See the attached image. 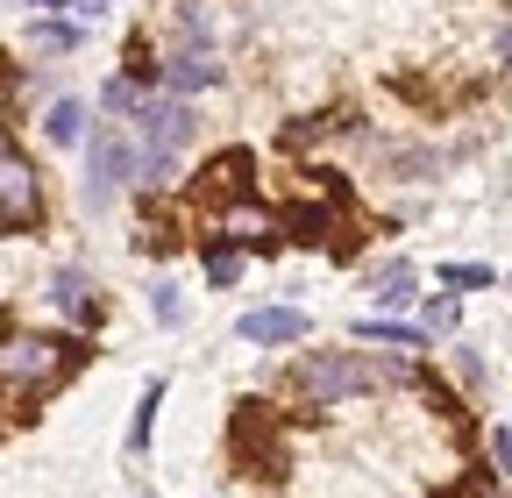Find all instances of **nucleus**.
Returning <instances> with one entry per match:
<instances>
[{"instance_id":"dca6fc26","label":"nucleus","mask_w":512,"mask_h":498,"mask_svg":"<svg viewBox=\"0 0 512 498\" xmlns=\"http://www.w3.org/2000/svg\"><path fill=\"white\" fill-rule=\"evenodd\" d=\"M235 271H242V249L228 242V249H207V285H235Z\"/></svg>"},{"instance_id":"6e6552de","label":"nucleus","mask_w":512,"mask_h":498,"mask_svg":"<svg viewBox=\"0 0 512 498\" xmlns=\"http://www.w3.org/2000/svg\"><path fill=\"white\" fill-rule=\"evenodd\" d=\"M214 79H221V65H214V57H207L200 43H192V50H178L171 65H164V86H171L178 100H185V93H200V86H214Z\"/></svg>"},{"instance_id":"4468645a","label":"nucleus","mask_w":512,"mask_h":498,"mask_svg":"<svg viewBox=\"0 0 512 498\" xmlns=\"http://www.w3.org/2000/svg\"><path fill=\"white\" fill-rule=\"evenodd\" d=\"M157 399H164V378H150V385H143V406H136V427H128V449H136V456L150 449V427H157Z\"/></svg>"},{"instance_id":"423d86ee","label":"nucleus","mask_w":512,"mask_h":498,"mask_svg":"<svg viewBox=\"0 0 512 498\" xmlns=\"http://www.w3.org/2000/svg\"><path fill=\"white\" fill-rule=\"evenodd\" d=\"M235 335L242 342H299L306 335V314H299V306H256V314H242Z\"/></svg>"},{"instance_id":"aec40b11","label":"nucleus","mask_w":512,"mask_h":498,"mask_svg":"<svg viewBox=\"0 0 512 498\" xmlns=\"http://www.w3.org/2000/svg\"><path fill=\"white\" fill-rule=\"evenodd\" d=\"M463 498H498V491H491V484H470V491H463Z\"/></svg>"},{"instance_id":"7ed1b4c3","label":"nucleus","mask_w":512,"mask_h":498,"mask_svg":"<svg viewBox=\"0 0 512 498\" xmlns=\"http://www.w3.org/2000/svg\"><path fill=\"white\" fill-rule=\"evenodd\" d=\"M136 143H143V178L164 185L171 178V157L192 143V107L185 100H143L136 107Z\"/></svg>"},{"instance_id":"f8f14e48","label":"nucleus","mask_w":512,"mask_h":498,"mask_svg":"<svg viewBox=\"0 0 512 498\" xmlns=\"http://www.w3.org/2000/svg\"><path fill=\"white\" fill-rule=\"evenodd\" d=\"M43 136H50V143H79V136H86V107H79V100H57L50 121H43Z\"/></svg>"},{"instance_id":"9d476101","label":"nucleus","mask_w":512,"mask_h":498,"mask_svg":"<svg viewBox=\"0 0 512 498\" xmlns=\"http://www.w3.org/2000/svg\"><path fill=\"white\" fill-rule=\"evenodd\" d=\"M249 171H256V164H249V150H228V157H214V164H207V185H214L221 200H235L242 185H249Z\"/></svg>"},{"instance_id":"f257e3e1","label":"nucleus","mask_w":512,"mask_h":498,"mask_svg":"<svg viewBox=\"0 0 512 498\" xmlns=\"http://www.w3.org/2000/svg\"><path fill=\"white\" fill-rule=\"evenodd\" d=\"M72 363H79V342H64V335H29V328H8L0 321V392H8L15 406L50 392L72 378Z\"/></svg>"},{"instance_id":"2eb2a0df","label":"nucleus","mask_w":512,"mask_h":498,"mask_svg":"<svg viewBox=\"0 0 512 498\" xmlns=\"http://www.w3.org/2000/svg\"><path fill=\"white\" fill-rule=\"evenodd\" d=\"M441 285H456V292H484V285H491V264H441Z\"/></svg>"},{"instance_id":"1a4fd4ad","label":"nucleus","mask_w":512,"mask_h":498,"mask_svg":"<svg viewBox=\"0 0 512 498\" xmlns=\"http://www.w3.org/2000/svg\"><path fill=\"white\" fill-rule=\"evenodd\" d=\"M50 306H57V314H72V321H93V278L86 271H57L50 278Z\"/></svg>"},{"instance_id":"f3484780","label":"nucleus","mask_w":512,"mask_h":498,"mask_svg":"<svg viewBox=\"0 0 512 498\" xmlns=\"http://www.w3.org/2000/svg\"><path fill=\"white\" fill-rule=\"evenodd\" d=\"M79 29H64V22H36V50H72Z\"/></svg>"},{"instance_id":"39448f33","label":"nucleus","mask_w":512,"mask_h":498,"mask_svg":"<svg viewBox=\"0 0 512 498\" xmlns=\"http://www.w3.org/2000/svg\"><path fill=\"white\" fill-rule=\"evenodd\" d=\"M43 214V185L22 157H0V228H29Z\"/></svg>"},{"instance_id":"5701e85b","label":"nucleus","mask_w":512,"mask_h":498,"mask_svg":"<svg viewBox=\"0 0 512 498\" xmlns=\"http://www.w3.org/2000/svg\"><path fill=\"white\" fill-rule=\"evenodd\" d=\"M29 8H64V0H29Z\"/></svg>"},{"instance_id":"0eeeda50","label":"nucleus","mask_w":512,"mask_h":498,"mask_svg":"<svg viewBox=\"0 0 512 498\" xmlns=\"http://www.w3.org/2000/svg\"><path fill=\"white\" fill-rule=\"evenodd\" d=\"M221 235H228L235 249H271V242H278V221L256 214V207H242V200H228V207H221Z\"/></svg>"},{"instance_id":"ddd939ff","label":"nucleus","mask_w":512,"mask_h":498,"mask_svg":"<svg viewBox=\"0 0 512 498\" xmlns=\"http://www.w3.org/2000/svg\"><path fill=\"white\" fill-rule=\"evenodd\" d=\"M356 335H363V342H384V349H420V342H427L420 328H399V321H377V314H370V321H356Z\"/></svg>"},{"instance_id":"20e7f679","label":"nucleus","mask_w":512,"mask_h":498,"mask_svg":"<svg viewBox=\"0 0 512 498\" xmlns=\"http://www.w3.org/2000/svg\"><path fill=\"white\" fill-rule=\"evenodd\" d=\"M128 171H136V150H128L121 129H93V150H86V185H79V200L100 214L114 207V193L128 185Z\"/></svg>"},{"instance_id":"4be33fe9","label":"nucleus","mask_w":512,"mask_h":498,"mask_svg":"<svg viewBox=\"0 0 512 498\" xmlns=\"http://www.w3.org/2000/svg\"><path fill=\"white\" fill-rule=\"evenodd\" d=\"M498 50H505V57H512V29H505V36H498Z\"/></svg>"},{"instance_id":"412c9836","label":"nucleus","mask_w":512,"mask_h":498,"mask_svg":"<svg viewBox=\"0 0 512 498\" xmlns=\"http://www.w3.org/2000/svg\"><path fill=\"white\" fill-rule=\"evenodd\" d=\"M0 157H15V143H8V129H0Z\"/></svg>"},{"instance_id":"f03ea898","label":"nucleus","mask_w":512,"mask_h":498,"mask_svg":"<svg viewBox=\"0 0 512 498\" xmlns=\"http://www.w3.org/2000/svg\"><path fill=\"white\" fill-rule=\"evenodd\" d=\"M406 363H370V356H349V349H313L299 363V392L320 399V406H342L356 392H377V385H399Z\"/></svg>"},{"instance_id":"a211bd4d","label":"nucleus","mask_w":512,"mask_h":498,"mask_svg":"<svg viewBox=\"0 0 512 498\" xmlns=\"http://www.w3.org/2000/svg\"><path fill=\"white\" fill-rule=\"evenodd\" d=\"M427 328H434V335L456 328V299H448V292H441V299H427Z\"/></svg>"},{"instance_id":"9b49d317","label":"nucleus","mask_w":512,"mask_h":498,"mask_svg":"<svg viewBox=\"0 0 512 498\" xmlns=\"http://www.w3.org/2000/svg\"><path fill=\"white\" fill-rule=\"evenodd\" d=\"M370 292H377V306H406V299H413V264H406V257H392V264L370 278Z\"/></svg>"},{"instance_id":"6ab92c4d","label":"nucleus","mask_w":512,"mask_h":498,"mask_svg":"<svg viewBox=\"0 0 512 498\" xmlns=\"http://www.w3.org/2000/svg\"><path fill=\"white\" fill-rule=\"evenodd\" d=\"M150 306H157V321H164V328H178V321H185V306H178V292H171V285H157V299H150Z\"/></svg>"}]
</instances>
